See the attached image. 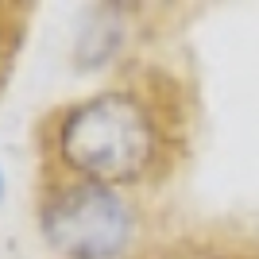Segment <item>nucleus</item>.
<instances>
[{
    "label": "nucleus",
    "mask_w": 259,
    "mask_h": 259,
    "mask_svg": "<svg viewBox=\"0 0 259 259\" xmlns=\"http://www.w3.org/2000/svg\"><path fill=\"white\" fill-rule=\"evenodd\" d=\"M58 159L77 182L120 186L151 170L155 124L132 93H97L77 101L58 120Z\"/></svg>",
    "instance_id": "obj_1"
},
{
    "label": "nucleus",
    "mask_w": 259,
    "mask_h": 259,
    "mask_svg": "<svg viewBox=\"0 0 259 259\" xmlns=\"http://www.w3.org/2000/svg\"><path fill=\"white\" fill-rule=\"evenodd\" d=\"M43 232L66 259H124L136 244V209L112 186L74 182L43 205Z\"/></svg>",
    "instance_id": "obj_2"
},
{
    "label": "nucleus",
    "mask_w": 259,
    "mask_h": 259,
    "mask_svg": "<svg viewBox=\"0 0 259 259\" xmlns=\"http://www.w3.org/2000/svg\"><path fill=\"white\" fill-rule=\"evenodd\" d=\"M0 194H4V174H0Z\"/></svg>",
    "instance_id": "obj_3"
}]
</instances>
